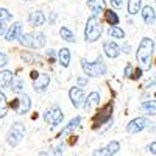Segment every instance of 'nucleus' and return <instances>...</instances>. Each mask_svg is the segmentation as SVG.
I'll list each match as a JSON object with an SVG mask.
<instances>
[{
    "label": "nucleus",
    "instance_id": "7",
    "mask_svg": "<svg viewBox=\"0 0 156 156\" xmlns=\"http://www.w3.org/2000/svg\"><path fill=\"white\" fill-rule=\"evenodd\" d=\"M62 119H64V114H62V111H61V108H59L58 105H53L51 108H48V109L44 112V120H45L51 128H56L58 125H61Z\"/></svg>",
    "mask_w": 156,
    "mask_h": 156
},
{
    "label": "nucleus",
    "instance_id": "26",
    "mask_svg": "<svg viewBox=\"0 0 156 156\" xmlns=\"http://www.w3.org/2000/svg\"><path fill=\"white\" fill-rule=\"evenodd\" d=\"M59 36L62 37V41H66V42H69V44L75 42V34H73L67 27H61V28H59Z\"/></svg>",
    "mask_w": 156,
    "mask_h": 156
},
{
    "label": "nucleus",
    "instance_id": "42",
    "mask_svg": "<svg viewBox=\"0 0 156 156\" xmlns=\"http://www.w3.org/2000/svg\"><path fill=\"white\" fill-rule=\"evenodd\" d=\"M23 2H31V0H23Z\"/></svg>",
    "mask_w": 156,
    "mask_h": 156
},
{
    "label": "nucleus",
    "instance_id": "9",
    "mask_svg": "<svg viewBox=\"0 0 156 156\" xmlns=\"http://www.w3.org/2000/svg\"><path fill=\"white\" fill-rule=\"evenodd\" d=\"M69 98H70L72 105H73L75 108H81V106L84 105V100H86V97H84V90H83L80 86H73V87H70V90H69Z\"/></svg>",
    "mask_w": 156,
    "mask_h": 156
},
{
    "label": "nucleus",
    "instance_id": "32",
    "mask_svg": "<svg viewBox=\"0 0 156 156\" xmlns=\"http://www.w3.org/2000/svg\"><path fill=\"white\" fill-rule=\"evenodd\" d=\"M123 75L126 76V78H131L133 76V64H126L125 66V70H123Z\"/></svg>",
    "mask_w": 156,
    "mask_h": 156
},
{
    "label": "nucleus",
    "instance_id": "21",
    "mask_svg": "<svg viewBox=\"0 0 156 156\" xmlns=\"http://www.w3.org/2000/svg\"><path fill=\"white\" fill-rule=\"evenodd\" d=\"M140 111L145 115H156V98L154 100H144L140 103Z\"/></svg>",
    "mask_w": 156,
    "mask_h": 156
},
{
    "label": "nucleus",
    "instance_id": "33",
    "mask_svg": "<svg viewBox=\"0 0 156 156\" xmlns=\"http://www.w3.org/2000/svg\"><path fill=\"white\" fill-rule=\"evenodd\" d=\"M109 3L112 8H122L123 6V0H109Z\"/></svg>",
    "mask_w": 156,
    "mask_h": 156
},
{
    "label": "nucleus",
    "instance_id": "28",
    "mask_svg": "<svg viewBox=\"0 0 156 156\" xmlns=\"http://www.w3.org/2000/svg\"><path fill=\"white\" fill-rule=\"evenodd\" d=\"M6 114H8V100L6 95L2 92V89H0V119L6 117Z\"/></svg>",
    "mask_w": 156,
    "mask_h": 156
},
{
    "label": "nucleus",
    "instance_id": "10",
    "mask_svg": "<svg viewBox=\"0 0 156 156\" xmlns=\"http://www.w3.org/2000/svg\"><path fill=\"white\" fill-rule=\"evenodd\" d=\"M119 150H120V144H119V142H117V140H111V142H108V145L94 150L92 156H114Z\"/></svg>",
    "mask_w": 156,
    "mask_h": 156
},
{
    "label": "nucleus",
    "instance_id": "1",
    "mask_svg": "<svg viewBox=\"0 0 156 156\" xmlns=\"http://www.w3.org/2000/svg\"><path fill=\"white\" fill-rule=\"evenodd\" d=\"M154 53V41L151 37H142L137 45L136 51V61L142 70H148L151 67V58Z\"/></svg>",
    "mask_w": 156,
    "mask_h": 156
},
{
    "label": "nucleus",
    "instance_id": "29",
    "mask_svg": "<svg viewBox=\"0 0 156 156\" xmlns=\"http://www.w3.org/2000/svg\"><path fill=\"white\" fill-rule=\"evenodd\" d=\"M108 36L112 37V39H125V31L120 28V27H109L108 30Z\"/></svg>",
    "mask_w": 156,
    "mask_h": 156
},
{
    "label": "nucleus",
    "instance_id": "38",
    "mask_svg": "<svg viewBox=\"0 0 156 156\" xmlns=\"http://www.w3.org/2000/svg\"><path fill=\"white\" fill-rule=\"evenodd\" d=\"M6 33V25L3 22H0V36H3Z\"/></svg>",
    "mask_w": 156,
    "mask_h": 156
},
{
    "label": "nucleus",
    "instance_id": "12",
    "mask_svg": "<svg viewBox=\"0 0 156 156\" xmlns=\"http://www.w3.org/2000/svg\"><path fill=\"white\" fill-rule=\"evenodd\" d=\"M22 36V23L20 22H14L11 27L6 30L5 33V39L8 42H12V41H19V37Z\"/></svg>",
    "mask_w": 156,
    "mask_h": 156
},
{
    "label": "nucleus",
    "instance_id": "18",
    "mask_svg": "<svg viewBox=\"0 0 156 156\" xmlns=\"http://www.w3.org/2000/svg\"><path fill=\"white\" fill-rule=\"evenodd\" d=\"M87 8L94 12V16H98L106 11V2L105 0H87Z\"/></svg>",
    "mask_w": 156,
    "mask_h": 156
},
{
    "label": "nucleus",
    "instance_id": "27",
    "mask_svg": "<svg viewBox=\"0 0 156 156\" xmlns=\"http://www.w3.org/2000/svg\"><path fill=\"white\" fill-rule=\"evenodd\" d=\"M23 80L20 76H14V80H12V83H11V86H9V89L12 90L14 94H20L22 90H23Z\"/></svg>",
    "mask_w": 156,
    "mask_h": 156
},
{
    "label": "nucleus",
    "instance_id": "22",
    "mask_svg": "<svg viewBox=\"0 0 156 156\" xmlns=\"http://www.w3.org/2000/svg\"><path fill=\"white\" fill-rule=\"evenodd\" d=\"M12 80H14V73L11 70H0V89L9 87Z\"/></svg>",
    "mask_w": 156,
    "mask_h": 156
},
{
    "label": "nucleus",
    "instance_id": "41",
    "mask_svg": "<svg viewBox=\"0 0 156 156\" xmlns=\"http://www.w3.org/2000/svg\"><path fill=\"white\" fill-rule=\"evenodd\" d=\"M47 55H48V58H53V56H55V51H53V50H50Z\"/></svg>",
    "mask_w": 156,
    "mask_h": 156
},
{
    "label": "nucleus",
    "instance_id": "20",
    "mask_svg": "<svg viewBox=\"0 0 156 156\" xmlns=\"http://www.w3.org/2000/svg\"><path fill=\"white\" fill-rule=\"evenodd\" d=\"M70 58H72V53H70V50L67 47L59 48V51H58V62L61 64L62 67H69Z\"/></svg>",
    "mask_w": 156,
    "mask_h": 156
},
{
    "label": "nucleus",
    "instance_id": "8",
    "mask_svg": "<svg viewBox=\"0 0 156 156\" xmlns=\"http://www.w3.org/2000/svg\"><path fill=\"white\" fill-rule=\"evenodd\" d=\"M148 126H150V122H148L147 117H136V119H133L131 122H128L125 129L129 134H137L140 131H144V129L148 128Z\"/></svg>",
    "mask_w": 156,
    "mask_h": 156
},
{
    "label": "nucleus",
    "instance_id": "25",
    "mask_svg": "<svg viewBox=\"0 0 156 156\" xmlns=\"http://www.w3.org/2000/svg\"><path fill=\"white\" fill-rule=\"evenodd\" d=\"M103 14H105V20L111 25V27L119 25V20H120V19H119V16H117V12H114L112 9H106Z\"/></svg>",
    "mask_w": 156,
    "mask_h": 156
},
{
    "label": "nucleus",
    "instance_id": "23",
    "mask_svg": "<svg viewBox=\"0 0 156 156\" xmlns=\"http://www.w3.org/2000/svg\"><path fill=\"white\" fill-rule=\"evenodd\" d=\"M126 9H128V14H131V16L140 12L142 11V0H128Z\"/></svg>",
    "mask_w": 156,
    "mask_h": 156
},
{
    "label": "nucleus",
    "instance_id": "6",
    "mask_svg": "<svg viewBox=\"0 0 156 156\" xmlns=\"http://www.w3.org/2000/svg\"><path fill=\"white\" fill-rule=\"evenodd\" d=\"M112 111H114L112 101L106 103V105L103 106V108L94 115V119H92V125H94V128H98V126H101V125H105V123L111 122V119H112Z\"/></svg>",
    "mask_w": 156,
    "mask_h": 156
},
{
    "label": "nucleus",
    "instance_id": "35",
    "mask_svg": "<svg viewBox=\"0 0 156 156\" xmlns=\"http://www.w3.org/2000/svg\"><path fill=\"white\" fill-rule=\"evenodd\" d=\"M76 83H78V86H80V87H83V86L87 84V78H86V76H80V78L76 80Z\"/></svg>",
    "mask_w": 156,
    "mask_h": 156
},
{
    "label": "nucleus",
    "instance_id": "37",
    "mask_svg": "<svg viewBox=\"0 0 156 156\" xmlns=\"http://www.w3.org/2000/svg\"><path fill=\"white\" fill-rule=\"evenodd\" d=\"M120 48H122L123 53H129V51H131V45H129V44H123Z\"/></svg>",
    "mask_w": 156,
    "mask_h": 156
},
{
    "label": "nucleus",
    "instance_id": "30",
    "mask_svg": "<svg viewBox=\"0 0 156 156\" xmlns=\"http://www.w3.org/2000/svg\"><path fill=\"white\" fill-rule=\"evenodd\" d=\"M12 20V14L6 9V8H0V22H3V23H6V22H11Z\"/></svg>",
    "mask_w": 156,
    "mask_h": 156
},
{
    "label": "nucleus",
    "instance_id": "15",
    "mask_svg": "<svg viewBox=\"0 0 156 156\" xmlns=\"http://www.w3.org/2000/svg\"><path fill=\"white\" fill-rule=\"evenodd\" d=\"M28 23L31 25V27H34V28L42 27V25L45 23V14H44L41 9H36V11L30 12V16H28Z\"/></svg>",
    "mask_w": 156,
    "mask_h": 156
},
{
    "label": "nucleus",
    "instance_id": "11",
    "mask_svg": "<svg viewBox=\"0 0 156 156\" xmlns=\"http://www.w3.org/2000/svg\"><path fill=\"white\" fill-rule=\"evenodd\" d=\"M50 86V75L48 73H37V76L33 81V89L36 92H45Z\"/></svg>",
    "mask_w": 156,
    "mask_h": 156
},
{
    "label": "nucleus",
    "instance_id": "14",
    "mask_svg": "<svg viewBox=\"0 0 156 156\" xmlns=\"http://www.w3.org/2000/svg\"><path fill=\"white\" fill-rule=\"evenodd\" d=\"M103 51H105V55L108 58L114 59V58H117V56L120 55L122 48L117 45L114 41H105V42H103Z\"/></svg>",
    "mask_w": 156,
    "mask_h": 156
},
{
    "label": "nucleus",
    "instance_id": "5",
    "mask_svg": "<svg viewBox=\"0 0 156 156\" xmlns=\"http://www.w3.org/2000/svg\"><path fill=\"white\" fill-rule=\"evenodd\" d=\"M25 131H27V129H25V125L22 122H14L9 126L8 134H6L8 145H11V147L19 145L20 142L23 140V137H25Z\"/></svg>",
    "mask_w": 156,
    "mask_h": 156
},
{
    "label": "nucleus",
    "instance_id": "2",
    "mask_svg": "<svg viewBox=\"0 0 156 156\" xmlns=\"http://www.w3.org/2000/svg\"><path fill=\"white\" fill-rule=\"evenodd\" d=\"M81 69H83L86 76H92V78H100L103 75H106V70H108L105 61H103V56H100V55L97 56V59L94 62H89L87 59L83 58L81 59Z\"/></svg>",
    "mask_w": 156,
    "mask_h": 156
},
{
    "label": "nucleus",
    "instance_id": "19",
    "mask_svg": "<svg viewBox=\"0 0 156 156\" xmlns=\"http://www.w3.org/2000/svg\"><path fill=\"white\" fill-rule=\"evenodd\" d=\"M100 105V94L98 92H90L89 95H87V98L84 100V105H83V108H84V111L87 112V111H90L92 108H95V106H98Z\"/></svg>",
    "mask_w": 156,
    "mask_h": 156
},
{
    "label": "nucleus",
    "instance_id": "24",
    "mask_svg": "<svg viewBox=\"0 0 156 156\" xmlns=\"http://www.w3.org/2000/svg\"><path fill=\"white\" fill-rule=\"evenodd\" d=\"M62 153H64V147L59 145V147H50V148L41 150L39 156H62Z\"/></svg>",
    "mask_w": 156,
    "mask_h": 156
},
{
    "label": "nucleus",
    "instance_id": "16",
    "mask_svg": "<svg viewBox=\"0 0 156 156\" xmlns=\"http://www.w3.org/2000/svg\"><path fill=\"white\" fill-rule=\"evenodd\" d=\"M80 123H81V115H75L73 119H72L66 126L62 128V131L58 134V137H61V139H62V137H66L67 134H72V133L75 131V129H76L78 126H80Z\"/></svg>",
    "mask_w": 156,
    "mask_h": 156
},
{
    "label": "nucleus",
    "instance_id": "4",
    "mask_svg": "<svg viewBox=\"0 0 156 156\" xmlns=\"http://www.w3.org/2000/svg\"><path fill=\"white\" fill-rule=\"evenodd\" d=\"M19 42L23 47L39 50V48H42L45 45L47 39H45L44 33H22V36L19 37Z\"/></svg>",
    "mask_w": 156,
    "mask_h": 156
},
{
    "label": "nucleus",
    "instance_id": "3",
    "mask_svg": "<svg viewBox=\"0 0 156 156\" xmlns=\"http://www.w3.org/2000/svg\"><path fill=\"white\" fill-rule=\"evenodd\" d=\"M103 31V25L101 20L98 19V16H90L86 22V27H84V41L86 42H95L98 41V37L101 36Z\"/></svg>",
    "mask_w": 156,
    "mask_h": 156
},
{
    "label": "nucleus",
    "instance_id": "31",
    "mask_svg": "<svg viewBox=\"0 0 156 156\" xmlns=\"http://www.w3.org/2000/svg\"><path fill=\"white\" fill-rule=\"evenodd\" d=\"M8 62H9V59H8V55H6V53H3V51H0V69H2V67H5Z\"/></svg>",
    "mask_w": 156,
    "mask_h": 156
},
{
    "label": "nucleus",
    "instance_id": "39",
    "mask_svg": "<svg viewBox=\"0 0 156 156\" xmlns=\"http://www.w3.org/2000/svg\"><path fill=\"white\" fill-rule=\"evenodd\" d=\"M140 73H142V69H137V70L133 73V76H131V78H133V80H137V78H140Z\"/></svg>",
    "mask_w": 156,
    "mask_h": 156
},
{
    "label": "nucleus",
    "instance_id": "34",
    "mask_svg": "<svg viewBox=\"0 0 156 156\" xmlns=\"http://www.w3.org/2000/svg\"><path fill=\"white\" fill-rule=\"evenodd\" d=\"M147 150L151 153V154H156V142H150L147 145Z\"/></svg>",
    "mask_w": 156,
    "mask_h": 156
},
{
    "label": "nucleus",
    "instance_id": "40",
    "mask_svg": "<svg viewBox=\"0 0 156 156\" xmlns=\"http://www.w3.org/2000/svg\"><path fill=\"white\" fill-rule=\"evenodd\" d=\"M148 129H150V131H156V123H150Z\"/></svg>",
    "mask_w": 156,
    "mask_h": 156
},
{
    "label": "nucleus",
    "instance_id": "13",
    "mask_svg": "<svg viewBox=\"0 0 156 156\" xmlns=\"http://www.w3.org/2000/svg\"><path fill=\"white\" fill-rule=\"evenodd\" d=\"M30 109H31V98H30V95H27V94L20 95V98L17 100V105H16V112L23 115V114L30 112Z\"/></svg>",
    "mask_w": 156,
    "mask_h": 156
},
{
    "label": "nucleus",
    "instance_id": "17",
    "mask_svg": "<svg viewBox=\"0 0 156 156\" xmlns=\"http://www.w3.org/2000/svg\"><path fill=\"white\" fill-rule=\"evenodd\" d=\"M140 16H142V20L145 22V25H153L156 22V12H154V8L147 5L142 8L140 11Z\"/></svg>",
    "mask_w": 156,
    "mask_h": 156
},
{
    "label": "nucleus",
    "instance_id": "36",
    "mask_svg": "<svg viewBox=\"0 0 156 156\" xmlns=\"http://www.w3.org/2000/svg\"><path fill=\"white\" fill-rule=\"evenodd\" d=\"M154 84H156V75L151 78V80H148V81L144 84V87H145V89H148V87H151V86H154Z\"/></svg>",
    "mask_w": 156,
    "mask_h": 156
}]
</instances>
